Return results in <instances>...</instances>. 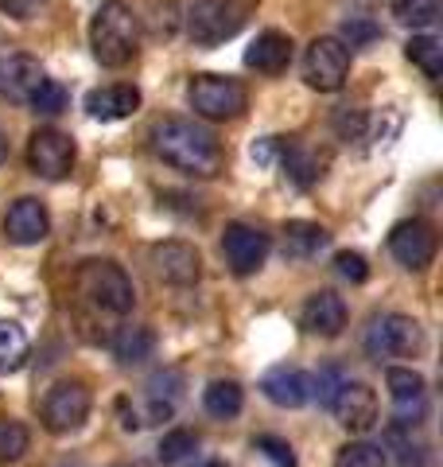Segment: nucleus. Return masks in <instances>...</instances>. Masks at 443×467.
I'll list each match as a JSON object with an SVG mask.
<instances>
[{
	"mask_svg": "<svg viewBox=\"0 0 443 467\" xmlns=\"http://www.w3.org/2000/svg\"><path fill=\"white\" fill-rule=\"evenodd\" d=\"M140 43V24L121 0H106L90 20V47L101 67H129Z\"/></svg>",
	"mask_w": 443,
	"mask_h": 467,
	"instance_id": "nucleus-2",
	"label": "nucleus"
},
{
	"mask_svg": "<svg viewBox=\"0 0 443 467\" xmlns=\"http://www.w3.org/2000/svg\"><path fill=\"white\" fill-rule=\"evenodd\" d=\"M249 5H257V0H242V8H249Z\"/></svg>",
	"mask_w": 443,
	"mask_h": 467,
	"instance_id": "nucleus-37",
	"label": "nucleus"
},
{
	"mask_svg": "<svg viewBox=\"0 0 443 467\" xmlns=\"http://www.w3.org/2000/svg\"><path fill=\"white\" fill-rule=\"evenodd\" d=\"M261 389H264V398L280 409H300V405H307V398H312V378L304 370L276 367L261 378Z\"/></svg>",
	"mask_w": 443,
	"mask_h": 467,
	"instance_id": "nucleus-16",
	"label": "nucleus"
},
{
	"mask_svg": "<svg viewBox=\"0 0 443 467\" xmlns=\"http://www.w3.org/2000/svg\"><path fill=\"white\" fill-rule=\"evenodd\" d=\"M245 24V8L238 0H195L187 12V36L199 47H214L226 43L230 36H238Z\"/></svg>",
	"mask_w": 443,
	"mask_h": 467,
	"instance_id": "nucleus-5",
	"label": "nucleus"
},
{
	"mask_svg": "<svg viewBox=\"0 0 443 467\" xmlns=\"http://www.w3.org/2000/svg\"><path fill=\"white\" fill-rule=\"evenodd\" d=\"M152 347H156V335L148 327H121L113 335V355L125 362V367H137V362L152 358Z\"/></svg>",
	"mask_w": 443,
	"mask_h": 467,
	"instance_id": "nucleus-23",
	"label": "nucleus"
},
{
	"mask_svg": "<svg viewBox=\"0 0 443 467\" xmlns=\"http://www.w3.org/2000/svg\"><path fill=\"white\" fill-rule=\"evenodd\" d=\"M202 405H206V413L211 417H222V420H230V417H238L242 413V405H245V393H242V386L238 382H211L202 389Z\"/></svg>",
	"mask_w": 443,
	"mask_h": 467,
	"instance_id": "nucleus-22",
	"label": "nucleus"
},
{
	"mask_svg": "<svg viewBox=\"0 0 443 467\" xmlns=\"http://www.w3.org/2000/svg\"><path fill=\"white\" fill-rule=\"evenodd\" d=\"M43 78L47 75H43V67L36 63L32 55H12L5 63V75H0V90H5L12 101H27Z\"/></svg>",
	"mask_w": 443,
	"mask_h": 467,
	"instance_id": "nucleus-19",
	"label": "nucleus"
},
{
	"mask_svg": "<svg viewBox=\"0 0 443 467\" xmlns=\"http://www.w3.org/2000/svg\"><path fill=\"white\" fill-rule=\"evenodd\" d=\"M152 144L168 168L195 175V180H214V175L226 168V152H222L218 137L211 129L187 121V117H168V121H160L156 133H152Z\"/></svg>",
	"mask_w": 443,
	"mask_h": 467,
	"instance_id": "nucleus-1",
	"label": "nucleus"
},
{
	"mask_svg": "<svg viewBox=\"0 0 443 467\" xmlns=\"http://www.w3.org/2000/svg\"><path fill=\"white\" fill-rule=\"evenodd\" d=\"M222 254H226V265L238 273V276H249L264 265L269 257V238L257 230V226H245V223H230L226 234H222Z\"/></svg>",
	"mask_w": 443,
	"mask_h": 467,
	"instance_id": "nucleus-10",
	"label": "nucleus"
},
{
	"mask_svg": "<svg viewBox=\"0 0 443 467\" xmlns=\"http://www.w3.org/2000/svg\"><path fill=\"white\" fill-rule=\"evenodd\" d=\"M369 350L393 358H417L424 350V327L412 316H381L369 331Z\"/></svg>",
	"mask_w": 443,
	"mask_h": 467,
	"instance_id": "nucleus-8",
	"label": "nucleus"
},
{
	"mask_svg": "<svg viewBox=\"0 0 443 467\" xmlns=\"http://www.w3.org/2000/svg\"><path fill=\"white\" fill-rule=\"evenodd\" d=\"M5 234H8V242H16V245H39L51 234L47 207H43L39 199H16L5 214Z\"/></svg>",
	"mask_w": 443,
	"mask_h": 467,
	"instance_id": "nucleus-14",
	"label": "nucleus"
},
{
	"mask_svg": "<svg viewBox=\"0 0 443 467\" xmlns=\"http://www.w3.org/2000/svg\"><path fill=\"white\" fill-rule=\"evenodd\" d=\"M27 164L43 180H63L74 168V140L63 137L58 129H39L27 140Z\"/></svg>",
	"mask_w": 443,
	"mask_h": 467,
	"instance_id": "nucleus-9",
	"label": "nucleus"
},
{
	"mask_svg": "<svg viewBox=\"0 0 443 467\" xmlns=\"http://www.w3.org/2000/svg\"><path fill=\"white\" fill-rule=\"evenodd\" d=\"M292 63V39L284 32H261L253 47L245 51V67L261 70V75H280Z\"/></svg>",
	"mask_w": 443,
	"mask_h": 467,
	"instance_id": "nucleus-18",
	"label": "nucleus"
},
{
	"mask_svg": "<svg viewBox=\"0 0 443 467\" xmlns=\"http://www.w3.org/2000/svg\"><path fill=\"white\" fill-rule=\"evenodd\" d=\"M191 109L206 121H233V117L245 113V86L238 78H226V75H195L191 78Z\"/></svg>",
	"mask_w": 443,
	"mask_h": 467,
	"instance_id": "nucleus-4",
	"label": "nucleus"
},
{
	"mask_svg": "<svg viewBox=\"0 0 443 467\" xmlns=\"http://www.w3.org/2000/svg\"><path fill=\"white\" fill-rule=\"evenodd\" d=\"M386 386H389V398L397 401V409L401 413H420L424 409V378L412 370V367H393L389 374H386Z\"/></svg>",
	"mask_w": 443,
	"mask_h": 467,
	"instance_id": "nucleus-21",
	"label": "nucleus"
},
{
	"mask_svg": "<svg viewBox=\"0 0 443 467\" xmlns=\"http://www.w3.org/2000/svg\"><path fill=\"white\" fill-rule=\"evenodd\" d=\"M393 16L405 27H428L439 16V0H393Z\"/></svg>",
	"mask_w": 443,
	"mask_h": 467,
	"instance_id": "nucleus-26",
	"label": "nucleus"
},
{
	"mask_svg": "<svg viewBox=\"0 0 443 467\" xmlns=\"http://www.w3.org/2000/svg\"><path fill=\"white\" fill-rule=\"evenodd\" d=\"M335 269L346 276V281H354V285H362L366 276H369V269H366V257L362 254H350V250H343L335 257Z\"/></svg>",
	"mask_w": 443,
	"mask_h": 467,
	"instance_id": "nucleus-32",
	"label": "nucleus"
},
{
	"mask_svg": "<svg viewBox=\"0 0 443 467\" xmlns=\"http://www.w3.org/2000/svg\"><path fill=\"white\" fill-rule=\"evenodd\" d=\"M27 358V331L12 319H0V374L20 370Z\"/></svg>",
	"mask_w": 443,
	"mask_h": 467,
	"instance_id": "nucleus-24",
	"label": "nucleus"
},
{
	"mask_svg": "<svg viewBox=\"0 0 443 467\" xmlns=\"http://www.w3.org/2000/svg\"><path fill=\"white\" fill-rule=\"evenodd\" d=\"M152 269L168 285H195L202 276V257L187 242H160L152 250Z\"/></svg>",
	"mask_w": 443,
	"mask_h": 467,
	"instance_id": "nucleus-13",
	"label": "nucleus"
},
{
	"mask_svg": "<svg viewBox=\"0 0 443 467\" xmlns=\"http://www.w3.org/2000/svg\"><path fill=\"white\" fill-rule=\"evenodd\" d=\"M300 319L312 335L335 339V335H343V327H346V304H343V296H335L331 288H323V292H315V296H307Z\"/></svg>",
	"mask_w": 443,
	"mask_h": 467,
	"instance_id": "nucleus-15",
	"label": "nucleus"
},
{
	"mask_svg": "<svg viewBox=\"0 0 443 467\" xmlns=\"http://www.w3.org/2000/svg\"><path fill=\"white\" fill-rule=\"evenodd\" d=\"M86 109H90V117H98V121H125V117L140 109V90L137 86H121V82L101 86V90L86 98Z\"/></svg>",
	"mask_w": 443,
	"mask_h": 467,
	"instance_id": "nucleus-17",
	"label": "nucleus"
},
{
	"mask_svg": "<svg viewBox=\"0 0 443 467\" xmlns=\"http://www.w3.org/2000/svg\"><path fill=\"white\" fill-rule=\"evenodd\" d=\"M335 467H386V451L366 444V441H354L346 448H338Z\"/></svg>",
	"mask_w": 443,
	"mask_h": 467,
	"instance_id": "nucleus-28",
	"label": "nucleus"
},
{
	"mask_svg": "<svg viewBox=\"0 0 443 467\" xmlns=\"http://www.w3.org/2000/svg\"><path fill=\"white\" fill-rule=\"evenodd\" d=\"M5 156H8V140L0 137V164H5Z\"/></svg>",
	"mask_w": 443,
	"mask_h": 467,
	"instance_id": "nucleus-36",
	"label": "nucleus"
},
{
	"mask_svg": "<svg viewBox=\"0 0 443 467\" xmlns=\"http://www.w3.org/2000/svg\"><path fill=\"white\" fill-rule=\"evenodd\" d=\"M346 75H350V51L343 39H312L304 51V78L312 90H323V94H335L346 86Z\"/></svg>",
	"mask_w": 443,
	"mask_h": 467,
	"instance_id": "nucleus-6",
	"label": "nucleus"
},
{
	"mask_svg": "<svg viewBox=\"0 0 443 467\" xmlns=\"http://www.w3.org/2000/svg\"><path fill=\"white\" fill-rule=\"evenodd\" d=\"M343 382H346V378L338 374L335 367H327V370H319V374H315V382H312V386H315V393H319V401H323V405H331Z\"/></svg>",
	"mask_w": 443,
	"mask_h": 467,
	"instance_id": "nucleus-33",
	"label": "nucleus"
},
{
	"mask_svg": "<svg viewBox=\"0 0 443 467\" xmlns=\"http://www.w3.org/2000/svg\"><path fill=\"white\" fill-rule=\"evenodd\" d=\"M90 417V389L82 382H58L43 398V425L47 432H74Z\"/></svg>",
	"mask_w": 443,
	"mask_h": 467,
	"instance_id": "nucleus-7",
	"label": "nucleus"
},
{
	"mask_svg": "<svg viewBox=\"0 0 443 467\" xmlns=\"http://www.w3.org/2000/svg\"><path fill=\"white\" fill-rule=\"evenodd\" d=\"M74 288H78L98 312H109V316H125V312H132V304H137L129 273L106 257L82 261L78 273H74Z\"/></svg>",
	"mask_w": 443,
	"mask_h": 467,
	"instance_id": "nucleus-3",
	"label": "nucleus"
},
{
	"mask_svg": "<svg viewBox=\"0 0 443 467\" xmlns=\"http://www.w3.org/2000/svg\"><path fill=\"white\" fill-rule=\"evenodd\" d=\"M195 448H199V436H195V432L171 429L164 441H160V460H164V463H180V460H187Z\"/></svg>",
	"mask_w": 443,
	"mask_h": 467,
	"instance_id": "nucleus-29",
	"label": "nucleus"
},
{
	"mask_svg": "<svg viewBox=\"0 0 443 467\" xmlns=\"http://www.w3.org/2000/svg\"><path fill=\"white\" fill-rule=\"evenodd\" d=\"M327 242H331V234L323 230L319 223H304V218H295V223L284 226V257H292V261L315 257Z\"/></svg>",
	"mask_w": 443,
	"mask_h": 467,
	"instance_id": "nucleus-20",
	"label": "nucleus"
},
{
	"mask_svg": "<svg viewBox=\"0 0 443 467\" xmlns=\"http://www.w3.org/2000/svg\"><path fill=\"white\" fill-rule=\"evenodd\" d=\"M405 55H408V63H417L428 78H439L443 75V43L436 36H412Z\"/></svg>",
	"mask_w": 443,
	"mask_h": 467,
	"instance_id": "nucleus-25",
	"label": "nucleus"
},
{
	"mask_svg": "<svg viewBox=\"0 0 443 467\" xmlns=\"http://www.w3.org/2000/svg\"><path fill=\"white\" fill-rule=\"evenodd\" d=\"M374 36H377V27L369 20H362V16H350L343 24V39L350 43V47H354V43H362V39H374Z\"/></svg>",
	"mask_w": 443,
	"mask_h": 467,
	"instance_id": "nucleus-34",
	"label": "nucleus"
},
{
	"mask_svg": "<svg viewBox=\"0 0 443 467\" xmlns=\"http://www.w3.org/2000/svg\"><path fill=\"white\" fill-rule=\"evenodd\" d=\"M389 254L401 261L405 269H424V265H432V257H436V230L420 223V218H412V223H397L393 234H389Z\"/></svg>",
	"mask_w": 443,
	"mask_h": 467,
	"instance_id": "nucleus-12",
	"label": "nucleus"
},
{
	"mask_svg": "<svg viewBox=\"0 0 443 467\" xmlns=\"http://www.w3.org/2000/svg\"><path fill=\"white\" fill-rule=\"evenodd\" d=\"M335 417H338V425H343L346 432L354 436H362L377 425V393L369 389L366 382H343L335 393Z\"/></svg>",
	"mask_w": 443,
	"mask_h": 467,
	"instance_id": "nucleus-11",
	"label": "nucleus"
},
{
	"mask_svg": "<svg viewBox=\"0 0 443 467\" xmlns=\"http://www.w3.org/2000/svg\"><path fill=\"white\" fill-rule=\"evenodd\" d=\"M257 451H264L276 467H295V456H292V448L280 441V436H257Z\"/></svg>",
	"mask_w": 443,
	"mask_h": 467,
	"instance_id": "nucleus-31",
	"label": "nucleus"
},
{
	"mask_svg": "<svg viewBox=\"0 0 443 467\" xmlns=\"http://www.w3.org/2000/svg\"><path fill=\"white\" fill-rule=\"evenodd\" d=\"M43 5H47V0H0V12H5V16H16V20H27V16H36Z\"/></svg>",
	"mask_w": 443,
	"mask_h": 467,
	"instance_id": "nucleus-35",
	"label": "nucleus"
},
{
	"mask_svg": "<svg viewBox=\"0 0 443 467\" xmlns=\"http://www.w3.org/2000/svg\"><path fill=\"white\" fill-rule=\"evenodd\" d=\"M27 106H32L36 113H63L67 109V90L55 78H43L36 86V94L27 98Z\"/></svg>",
	"mask_w": 443,
	"mask_h": 467,
	"instance_id": "nucleus-30",
	"label": "nucleus"
},
{
	"mask_svg": "<svg viewBox=\"0 0 443 467\" xmlns=\"http://www.w3.org/2000/svg\"><path fill=\"white\" fill-rule=\"evenodd\" d=\"M27 451V429L12 417H0V463H16Z\"/></svg>",
	"mask_w": 443,
	"mask_h": 467,
	"instance_id": "nucleus-27",
	"label": "nucleus"
}]
</instances>
